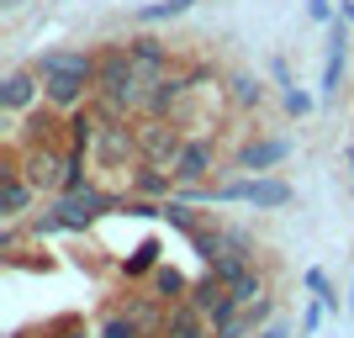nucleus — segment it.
<instances>
[{"label":"nucleus","mask_w":354,"mask_h":338,"mask_svg":"<svg viewBox=\"0 0 354 338\" xmlns=\"http://www.w3.org/2000/svg\"><path fill=\"white\" fill-rule=\"evenodd\" d=\"M48 212L59 217V233H85L90 222H101V217H111V212H122V201L90 185V191H80V196H59Z\"/></svg>","instance_id":"obj_1"},{"label":"nucleus","mask_w":354,"mask_h":338,"mask_svg":"<svg viewBox=\"0 0 354 338\" xmlns=\"http://www.w3.org/2000/svg\"><path fill=\"white\" fill-rule=\"evenodd\" d=\"M90 159L101 164V169H117V175L133 180L127 164H143V148H138V127L127 122H101V138H95V153Z\"/></svg>","instance_id":"obj_2"},{"label":"nucleus","mask_w":354,"mask_h":338,"mask_svg":"<svg viewBox=\"0 0 354 338\" xmlns=\"http://www.w3.org/2000/svg\"><path fill=\"white\" fill-rule=\"evenodd\" d=\"M16 153V148H11ZM21 175L32 180L37 196H64V148L59 143H37V148H21Z\"/></svg>","instance_id":"obj_3"},{"label":"nucleus","mask_w":354,"mask_h":338,"mask_svg":"<svg viewBox=\"0 0 354 338\" xmlns=\"http://www.w3.org/2000/svg\"><path fill=\"white\" fill-rule=\"evenodd\" d=\"M196 95V79L191 74H159L153 85H148V106H143V117L148 122H164V117H175L180 106Z\"/></svg>","instance_id":"obj_4"},{"label":"nucleus","mask_w":354,"mask_h":338,"mask_svg":"<svg viewBox=\"0 0 354 338\" xmlns=\"http://www.w3.org/2000/svg\"><path fill=\"white\" fill-rule=\"evenodd\" d=\"M32 180L21 175V159L16 153H6V164H0V217L6 222H21L27 217V206H32Z\"/></svg>","instance_id":"obj_5"},{"label":"nucleus","mask_w":354,"mask_h":338,"mask_svg":"<svg viewBox=\"0 0 354 338\" xmlns=\"http://www.w3.org/2000/svg\"><path fill=\"white\" fill-rule=\"evenodd\" d=\"M191 143L185 133H175V122H143L138 127V148H143V164H169L175 169L180 148Z\"/></svg>","instance_id":"obj_6"},{"label":"nucleus","mask_w":354,"mask_h":338,"mask_svg":"<svg viewBox=\"0 0 354 338\" xmlns=\"http://www.w3.org/2000/svg\"><path fill=\"white\" fill-rule=\"evenodd\" d=\"M95 64H101V53H90V48H48V53H37V64L32 69L43 74H80V79H90L95 85Z\"/></svg>","instance_id":"obj_7"},{"label":"nucleus","mask_w":354,"mask_h":338,"mask_svg":"<svg viewBox=\"0 0 354 338\" xmlns=\"http://www.w3.org/2000/svg\"><path fill=\"white\" fill-rule=\"evenodd\" d=\"M212 175H217V148H212L207 138H191L175 159V180L180 185H207Z\"/></svg>","instance_id":"obj_8"},{"label":"nucleus","mask_w":354,"mask_h":338,"mask_svg":"<svg viewBox=\"0 0 354 338\" xmlns=\"http://www.w3.org/2000/svg\"><path fill=\"white\" fill-rule=\"evenodd\" d=\"M291 159V138H254L249 148H238V169H243V175H270V169H275V164H286Z\"/></svg>","instance_id":"obj_9"},{"label":"nucleus","mask_w":354,"mask_h":338,"mask_svg":"<svg viewBox=\"0 0 354 338\" xmlns=\"http://www.w3.org/2000/svg\"><path fill=\"white\" fill-rule=\"evenodd\" d=\"M85 95H95V85L80 79V74H48L43 79V101L53 106V111H64V117H74V111L85 106Z\"/></svg>","instance_id":"obj_10"},{"label":"nucleus","mask_w":354,"mask_h":338,"mask_svg":"<svg viewBox=\"0 0 354 338\" xmlns=\"http://www.w3.org/2000/svg\"><path fill=\"white\" fill-rule=\"evenodd\" d=\"M175 169L169 164H133V180H127V191L138 196V201H169L175 196Z\"/></svg>","instance_id":"obj_11"},{"label":"nucleus","mask_w":354,"mask_h":338,"mask_svg":"<svg viewBox=\"0 0 354 338\" xmlns=\"http://www.w3.org/2000/svg\"><path fill=\"white\" fill-rule=\"evenodd\" d=\"M37 90H43V74H37V69H11V74H6V85H0V106H6V117L32 111Z\"/></svg>","instance_id":"obj_12"},{"label":"nucleus","mask_w":354,"mask_h":338,"mask_svg":"<svg viewBox=\"0 0 354 338\" xmlns=\"http://www.w3.org/2000/svg\"><path fill=\"white\" fill-rule=\"evenodd\" d=\"M127 53H133V69L143 74V79L169 74V48H164L159 37H127Z\"/></svg>","instance_id":"obj_13"},{"label":"nucleus","mask_w":354,"mask_h":338,"mask_svg":"<svg viewBox=\"0 0 354 338\" xmlns=\"http://www.w3.org/2000/svg\"><path fill=\"white\" fill-rule=\"evenodd\" d=\"M344 53H349V21H333V43H328V59H323V95H333L339 90V79H344Z\"/></svg>","instance_id":"obj_14"},{"label":"nucleus","mask_w":354,"mask_h":338,"mask_svg":"<svg viewBox=\"0 0 354 338\" xmlns=\"http://www.w3.org/2000/svg\"><path fill=\"white\" fill-rule=\"evenodd\" d=\"M207 333H212V323L191 307V301L169 307V317H164V328H159V338H207Z\"/></svg>","instance_id":"obj_15"},{"label":"nucleus","mask_w":354,"mask_h":338,"mask_svg":"<svg viewBox=\"0 0 354 338\" xmlns=\"http://www.w3.org/2000/svg\"><path fill=\"white\" fill-rule=\"evenodd\" d=\"M95 138H101V117H95V111H74V117H64V148H74V153H95Z\"/></svg>","instance_id":"obj_16"},{"label":"nucleus","mask_w":354,"mask_h":338,"mask_svg":"<svg viewBox=\"0 0 354 338\" xmlns=\"http://www.w3.org/2000/svg\"><path fill=\"white\" fill-rule=\"evenodd\" d=\"M227 101H233L238 111H259V106H265V85H259L249 69H238V74H227Z\"/></svg>","instance_id":"obj_17"},{"label":"nucleus","mask_w":354,"mask_h":338,"mask_svg":"<svg viewBox=\"0 0 354 338\" xmlns=\"http://www.w3.org/2000/svg\"><path fill=\"white\" fill-rule=\"evenodd\" d=\"M191 285H196V280H185L175 265H159V270H153V291H159L164 307H180V301L191 296Z\"/></svg>","instance_id":"obj_18"},{"label":"nucleus","mask_w":354,"mask_h":338,"mask_svg":"<svg viewBox=\"0 0 354 338\" xmlns=\"http://www.w3.org/2000/svg\"><path fill=\"white\" fill-rule=\"evenodd\" d=\"M159 238H143V243H138L133 254H127V259H122V275L127 280H138V275H153V270H159Z\"/></svg>","instance_id":"obj_19"},{"label":"nucleus","mask_w":354,"mask_h":338,"mask_svg":"<svg viewBox=\"0 0 354 338\" xmlns=\"http://www.w3.org/2000/svg\"><path fill=\"white\" fill-rule=\"evenodd\" d=\"M143 333H148V328L138 323V317H133L127 307H122V312H111V317H106V323L95 328V338H143Z\"/></svg>","instance_id":"obj_20"},{"label":"nucleus","mask_w":354,"mask_h":338,"mask_svg":"<svg viewBox=\"0 0 354 338\" xmlns=\"http://www.w3.org/2000/svg\"><path fill=\"white\" fill-rule=\"evenodd\" d=\"M301 285H307V291H317V301H323L328 312H339V307H344V301H339V291L328 285V275H323V270H307V275H301Z\"/></svg>","instance_id":"obj_21"},{"label":"nucleus","mask_w":354,"mask_h":338,"mask_svg":"<svg viewBox=\"0 0 354 338\" xmlns=\"http://www.w3.org/2000/svg\"><path fill=\"white\" fill-rule=\"evenodd\" d=\"M191 6L196 0H159V6H143L138 16H143V21H175V16H185Z\"/></svg>","instance_id":"obj_22"},{"label":"nucleus","mask_w":354,"mask_h":338,"mask_svg":"<svg viewBox=\"0 0 354 338\" xmlns=\"http://www.w3.org/2000/svg\"><path fill=\"white\" fill-rule=\"evenodd\" d=\"M323 317H328V307H323V301H312V307L301 312V328H296V338H312L317 328H323Z\"/></svg>","instance_id":"obj_23"},{"label":"nucleus","mask_w":354,"mask_h":338,"mask_svg":"<svg viewBox=\"0 0 354 338\" xmlns=\"http://www.w3.org/2000/svg\"><path fill=\"white\" fill-rule=\"evenodd\" d=\"M286 111H291V117H307V111H312V95H307V90H286Z\"/></svg>","instance_id":"obj_24"},{"label":"nucleus","mask_w":354,"mask_h":338,"mask_svg":"<svg viewBox=\"0 0 354 338\" xmlns=\"http://www.w3.org/2000/svg\"><path fill=\"white\" fill-rule=\"evenodd\" d=\"M307 16H312V21H328V16H333V6H328V0H307Z\"/></svg>","instance_id":"obj_25"},{"label":"nucleus","mask_w":354,"mask_h":338,"mask_svg":"<svg viewBox=\"0 0 354 338\" xmlns=\"http://www.w3.org/2000/svg\"><path fill=\"white\" fill-rule=\"evenodd\" d=\"M254 338H291V328H286V323H265Z\"/></svg>","instance_id":"obj_26"},{"label":"nucleus","mask_w":354,"mask_h":338,"mask_svg":"<svg viewBox=\"0 0 354 338\" xmlns=\"http://www.w3.org/2000/svg\"><path fill=\"white\" fill-rule=\"evenodd\" d=\"M275 79H281L286 90H296V85H291V64H286V59H275Z\"/></svg>","instance_id":"obj_27"},{"label":"nucleus","mask_w":354,"mask_h":338,"mask_svg":"<svg viewBox=\"0 0 354 338\" xmlns=\"http://www.w3.org/2000/svg\"><path fill=\"white\" fill-rule=\"evenodd\" d=\"M339 16H344V21L354 27V0H339Z\"/></svg>","instance_id":"obj_28"},{"label":"nucleus","mask_w":354,"mask_h":338,"mask_svg":"<svg viewBox=\"0 0 354 338\" xmlns=\"http://www.w3.org/2000/svg\"><path fill=\"white\" fill-rule=\"evenodd\" d=\"M64 338H95V333H90V328H69Z\"/></svg>","instance_id":"obj_29"},{"label":"nucleus","mask_w":354,"mask_h":338,"mask_svg":"<svg viewBox=\"0 0 354 338\" xmlns=\"http://www.w3.org/2000/svg\"><path fill=\"white\" fill-rule=\"evenodd\" d=\"M6 6H11V11H16V6H21V0H6Z\"/></svg>","instance_id":"obj_30"}]
</instances>
